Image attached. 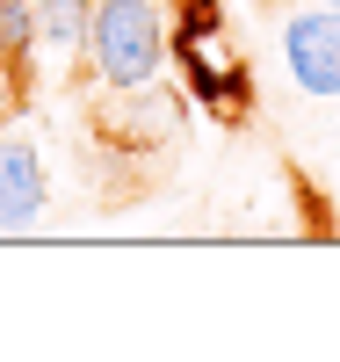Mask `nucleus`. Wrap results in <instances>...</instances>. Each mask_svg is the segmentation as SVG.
<instances>
[{"mask_svg": "<svg viewBox=\"0 0 340 362\" xmlns=\"http://www.w3.org/2000/svg\"><path fill=\"white\" fill-rule=\"evenodd\" d=\"M174 51V22L160 0H95V22H87V66L109 95H138V87H160V66Z\"/></svg>", "mask_w": 340, "mask_h": 362, "instance_id": "obj_1", "label": "nucleus"}, {"mask_svg": "<svg viewBox=\"0 0 340 362\" xmlns=\"http://www.w3.org/2000/svg\"><path fill=\"white\" fill-rule=\"evenodd\" d=\"M283 66H290V80L304 87V95H319V102L340 95V15L326 8V0L283 15Z\"/></svg>", "mask_w": 340, "mask_h": 362, "instance_id": "obj_2", "label": "nucleus"}, {"mask_svg": "<svg viewBox=\"0 0 340 362\" xmlns=\"http://www.w3.org/2000/svg\"><path fill=\"white\" fill-rule=\"evenodd\" d=\"M51 203V167L44 145L22 131H0V232H29Z\"/></svg>", "mask_w": 340, "mask_h": 362, "instance_id": "obj_3", "label": "nucleus"}, {"mask_svg": "<svg viewBox=\"0 0 340 362\" xmlns=\"http://www.w3.org/2000/svg\"><path fill=\"white\" fill-rule=\"evenodd\" d=\"M87 22H95V0H37V37L58 73H73L87 58Z\"/></svg>", "mask_w": 340, "mask_h": 362, "instance_id": "obj_4", "label": "nucleus"}, {"mask_svg": "<svg viewBox=\"0 0 340 362\" xmlns=\"http://www.w3.org/2000/svg\"><path fill=\"white\" fill-rule=\"evenodd\" d=\"M37 58H44V37H37V0H0V73H8L22 95L37 87Z\"/></svg>", "mask_w": 340, "mask_h": 362, "instance_id": "obj_5", "label": "nucleus"}, {"mask_svg": "<svg viewBox=\"0 0 340 362\" xmlns=\"http://www.w3.org/2000/svg\"><path fill=\"white\" fill-rule=\"evenodd\" d=\"M138 131H174V102L160 95V87H145V95H138ZM95 138H109V145H145V138H123L116 116H95Z\"/></svg>", "mask_w": 340, "mask_h": 362, "instance_id": "obj_6", "label": "nucleus"}, {"mask_svg": "<svg viewBox=\"0 0 340 362\" xmlns=\"http://www.w3.org/2000/svg\"><path fill=\"white\" fill-rule=\"evenodd\" d=\"M22 102H29V95H22V87H15V80H8V73H0V124H8V116H15V109H22Z\"/></svg>", "mask_w": 340, "mask_h": 362, "instance_id": "obj_7", "label": "nucleus"}, {"mask_svg": "<svg viewBox=\"0 0 340 362\" xmlns=\"http://www.w3.org/2000/svg\"><path fill=\"white\" fill-rule=\"evenodd\" d=\"M326 8H333V15H340V0H326Z\"/></svg>", "mask_w": 340, "mask_h": 362, "instance_id": "obj_8", "label": "nucleus"}]
</instances>
